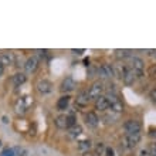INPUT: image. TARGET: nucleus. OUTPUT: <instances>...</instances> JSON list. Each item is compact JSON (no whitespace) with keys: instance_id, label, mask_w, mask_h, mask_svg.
Wrapping results in <instances>:
<instances>
[{"instance_id":"15","label":"nucleus","mask_w":156,"mask_h":156,"mask_svg":"<svg viewBox=\"0 0 156 156\" xmlns=\"http://www.w3.org/2000/svg\"><path fill=\"white\" fill-rule=\"evenodd\" d=\"M14 58H16L14 57V54L10 53V51H9V53H2L0 54V62H2L4 67L14 64Z\"/></svg>"},{"instance_id":"25","label":"nucleus","mask_w":156,"mask_h":156,"mask_svg":"<svg viewBox=\"0 0 156 156\" xmlns=\"http://www.w3.org/2000/svg\"><path fill=\"white\" fill-rule=\"evenodd\" d=\"M148 151H149L151 153H152L153 156H156V142H151V144H149Z\"/></svg>"},{"instance_id":"30","label":"nucleus","mask_w":156,"mask_h":156,"mask_svg":"<svg viewBox=\"0 0 156 156\" xmlns=\"http://www.w3.org/2000/svg\"><path fill=\"white\" fill-rule=\"evenodd\" d=\"M4 68H6V67H4L3 64H2V62H0V77H2V75H3V73H4Z\"/></svg>"},{"instance_id":"10","label":"nucleus","mask_w":156,"mask_h":156,"mask_svg":"<svg viewBox=\"0 0 156 156\" xmlns=\"http://www.w3.org/2000/svg\"><path fill=\"white\" fill-rule=\"evenodd\" d=\"M84 121H85V125L88 128H97L98 126V123H99L98 115H97L95 112H92V111L87 112L85 116H84Z\"/></svg>"},{"instance_id":"4","label":"nucleus","mask_w":156,"mask_h":156,"mask_svg":"<svg viewBox=\"0 0 156 156\" xmlns=\"http://www.w3.org/2000/svg\"><path fill=\"white\" fill-rule=\"evenodd\" d=\"M123 131H125V135L142 132V123L138 119H128L126 122L123 123Z\"/></svg>"},{"instance_id":"28","label":"nucleus","mask_w":156,"mask_h":156,"mask_svg":"<svg viewBox=\"0 0 156 156\" xmlns=\"http://www.w3.org/2000/svg\"><path fill=\"white\" fill-rule=\"evenodd\" d=\"M105 156H115L114 149H112V148H107V149H105Z\"/></svg>"},{"instance_id":"14","label":"nucleus","mask_w":156,"mask_h":156,"mask_svg":"<svg viewBox=\"0 0 156 156\" xmlns=\"http://www.w3.org/2000/svg\"><path fill=\"white\" fill-rule=\"evenodd\" d=\"M54 123H55V126L58 129H68V115H66V114L58 115L54 119Z\"/></svg>"},{"instance_id":"34","label":"nucleus","mask_w":156,"mask_h":156,"mask_svg":"<svg viewBox=\"0 0 156 156\" xmlns=\"http://www.w3.org/2000/svg\"><path fill=\"white\" fill-rule=\"evenodd\" d=\"M151 53H152L153 55H155V57H156V50H153V51H151Z\"/></svg>"},{"instance_id":"1","label":"nucleus","mask_w":156,"mask_h":156,"mask_svg":"<svg viewBox=\"0 0 156 156\" xmlns=\"http://www.w3.org/2000/svg\"><path fill=\"white\" fill-rule=\"evenodd\" d=\"M33 102H34V99L31 95H23L14 104V112H16L17 115H24L26 112L30 109V107L33 105Z\"/></svg>"},{"instance_id":"16","label":"nucleus","mask_w":156,"mask_h":156,"mask_svg":"<svg viewBox=\"0 0 156 156\" xmlns=\"http://www.w3.org/2000/svg\"><path fill=\"white\" fill-rule=\"evenodd\" d=\"M70 101H71L70 95H62V97H60L58 101H57V109L58 111H64V109H67L68 105H70Z\"/></svg>"},{"instance_id":"19","label":"nucleus","mask_w":156,"mask_h":156,"mask_svg":"<svg viewBox=\"0 0 156 156\" xmlns=\"http://www.w3.org/2000/svg\"><path fill=\"white\" fill-rule=\"evenodd\" d=\"M123 73H125V64H115L114 66V75L122 80Z\"/></svg>"},{"instance_id":"20","label":"nucleus","mask_w":156,"mask_h":156,"mask_svg":"<svg viewBox=\"0 0 156 156\" xmlns=\"http://www.w3.org/2000/svg\"><path fill=\"white\" fill-rule=\"evenodd\" d=\"M91 148V140L90 139H82L78 142V149L82 152H88Z\"/></svg>"},{"instance_id":"3","label":"nucleus","mask_w":156,"mask_h":156,"mask_svg":"<svg viewBox=\"0 0 156 156\" xmlns=\"http://www.w3.org/2000/svg\"><path fill=\"white\" fill-rule=\"evenodd\" d=\"M140 138H142V133L138 132V133H128V135L123 136L122 144L126 149H133L135 146H138V144L140 142Z\"/></svg>"},{"instance_id":"12","label":"nucleus","mask_w":156,"mask_h":156,"mask_svg":"<svg viewBox=\"0 0 156 156\" xmlns=\"http://www.w3.org/2000/svg\"><path fill=\"white\" fill-rule=\"evenodd\" d=\"M109 108H111V104H109V101H108V98L105 95L99 97V98L95 101V109H98V111L105 112V111H108Z\"/></svg>"},{"instance_id":"8","label":"nucleus","mask_w":156,"mask_h":156,"mask_svg":"<svg viewBox=\"0 0 156 156\" xmlns=\"http://www.w3.org/2000/svg\"><path fill=\"white\" fill-rule=\"evenodd\" d=\"M129 66H131V68L136 73L138 78L144 75V61H142V58L133 57V58L131 60V62H129Z\"/></svg>"},{"instance_id":"22","label":"nucleus","mask_w":156,"mask_h":156,"mask_svg":"<svg viewBox=\"0 0 156 156\" xmlns=\"http://www.w3.org/2000/svg\"><path fill=\"white\" fill-rule=\"evenodd\" d=\"M105 145L102 144V142H98L97 144V146H95V155L97 156H101V155H104V152H105Z\"/></svg>"},{"instance_id":"24","label":"nucleus","mask_w":156,"mask_h":156,"mask_svg":"<svg viewBox=\"0 0 156 156\" xmlns=\"http://www.w3.org/2000/svg\"><path fill=\"white\" fill-rule=\"evenodd\" d=\"M75 125H77V118H75L74 114H70V115H68V129L75 126Z\"/></svg>"},{"instance_id":"11","label":"nucleus","mask_w":156,"mask_h":156,"mask_svg":"<svg viewBox=\"0 0 156 156\" xmlns=\"http://www.w3.org/2000/svg\"><path fill=\"white\" fill-rule=\"evenodd\" d=\"M90 102V97H88V91H81L75 98V107L78 108H85Z\"/></svg>"},{"instance_id":"5","label":"nucleus","mask_w":156,"mask_h":156,"mask_svg":"<svg viewBox=\"0 0 156 156\" xmlns=\"http://www.w3.org/2000/svg\"><path fill=\"white\" fill-rule=\"evenodd\" d=\"M138 80V75H136V73L131 68V66L129 64H126L125 66V73H123V77H122V81L125 85H133L135 84V81Z\"/></svg>"},{"instance_id":"21","label":"nucleus","mask_w":156,"mask_h":156,"mask_svg":"<svg viewBox=\"0 0 156 156\" xmlns=\"http://www.w3.org/2000/svg\"><path fill=\"white\" fill-rule=\"evenodd\" d=\"M115 55L116 58H126L131 55V50H115Z\"/></svg>"},{"instance_id":"31","label":"nucleus","mask_w":156,"mask_h":156,"mask_svg":"<svg viewBox=\"0 0 156 156\" xmlns=\"http://www.w3.org/2000/svg\"><path fill=\"white\" fill-rule=\"evenodd\" d=\"M149 136H151V138H156V131L151 129V132H149Z\"/></svg>"},{"instance_id":"18","label":"nucleus","mask_w":156,"mask_h":156,"mask_svg":"<svg viewBox=\"0 0 156 156\" xmlns=\"http://www.w3.org/2000/svg\"><path fill=\"white\" fill-rule=\"evenodd\" d=\"M81 133H82V126L81 125H78V123L75 125V126H73V128L68 129V138H70V139H77Z\"/></svg>"},{"instance_id":"6","label":"nucleus","mask_w":156,"mask_h":156,"mask_svg":"<svg viewBox=\"0 0 156 156\" xmlns=\"http://www.w3.org/2000/svg\"><path fill=\"white\" fill-rule=\"evenodd\" d=\"M38 64H40V60L37 58V55H31L24 62V70L26 73H29V74H33L36 73V70L38 68Z\"/></svg>"},{"instance_id":"23","label":"nucleus","mask_w":156,"mask_h":156,"mask_svg":"<svg viewBox=\"0 0 156 156\" xmlns=\"http://www.w3.org/2000/svg\"><path fill=\"white\" fill-rule=\"evenodd\" d=\"M148 75H149V78H152V80H156V64H152V66H149V68H148Z\"/></svg>"},{"instance_id":"9","label":"nucleus","mask_w":156,"mask_h":156,"mask_svg":"<svg viewBox=\"0 0 156 156\" xmlns=\"http://www.w3.org/2000/svg\"><path fill=\"white\" fill-rule=\"evenodd\" d=\"M75 87H77V82L74 81V78L66 77L62 80L61 85H60V91H61V92H71V91L75 90Z\"/></svg>"},{"instance_id":"26","label":"nucleus","mask_w":156,"mask_h":156,"mask_svg":"<svg viewBox=\"0 0 156 156\" xmlns=\"http://www.w3.org/2000/svg\"><path fill=\"white\" fill-rule=\"evenodd\" d=\"M149 95H151V98H152L153 102H156V87H153L152 90H151V92H149Z\"/></svg>"},{"instance_id":"32","label":"nucleus","mask_w":156,"mask_h":156,"mask_svg":"<svg viewBox=\"0 0 156 156\" xmlns=\"http://www.w3.org/2000/svg\"><path fill=\"white\" fill-rule=\"evenodd\" d=\"M71 51H73L74 54H82L84 51H85V50H71Z\"/></svg>"},{"instance_id":"33","label":"nucleus","mask_w":156,"mask_h":156,"mask_svg":"<svg viewBox=\"0 0 156 156\" xmlns=\"http://www.w3.org/2000/svg\"><path fill=\"white\" fill-rule=\"evenodd\" d=\"M94 155H95V153H92V152H90V151H88V152H84L81 156H94Z\"/></svg>"},{"instance_id":"27","label":"nucleus","mask_w":156,"mask_h":156,"mask_svg":"<svg viewBox=\"0 0 156 156\" xmlns=\"http://www.w3.org/2000/svg\"><path fill=\"white\" fill-rule=\"evenodd\" d=\"M139 156H153V155L149 152L148 149H142V151L139 152Z\"/></svg>"},{"instance_id":"2","label":"nucleus","mask_w":156,"mask_h":156,"mask_svg":"<svg viewBox=\"0 0 156 156\" xmlns=\"http://www.w3.org/2000/svg\"><path fill=\"white\" fill-rule=\"evenodd\" d=\"M104 91H105V87H104V82L102 81H95L92 85L90 87V90H88V97H90V101L91 99H97L99 98V97H102Z\"/></svg>"},{"instance_id":"17","label":"nucleus","mask_w":156,"mask_h":156,"mask_svg":"<svg viewBox=\"0 0 156 156\" xmlns=\"http://www.w3.org/2000/svg\"><path fill=\"white\" fill-rule=\"evenodd\" d=\"M26 81H27V75L24 73H16L12 78V82L14 87H21Z\"/></svg>"},{"instance_id":"7","label":"nucleus","mask_w":156,"mask_h":156,"mask_svg":"<svg viewBox=\"0 0 156 156\" xmlns=\"http://www.w3.org/2000/svg\"><path fill=\"white\" fill-rule=\"evenodd\" d=\"M36 88H37V91L41 95H47L53 91V82L48 81V80H40V81L37 82Z\"/></svg>"},{"instance_id":"29","label":"nucleus","mask_w":156,"mask_h":156,"mask_svg":"<svg viewBox=\"0 0 156 156\" xmlns=\"http://www.w3.org/2000/svg\"><path fill=\"white\" fill-rule=\"evenodd\" d=\"M2 156H13V151L12 149H6V151L2 153Z\"/></svg>"},{"instance_id":"13","label":"nucleus","mask_w":156,"mask_h":156,"mask_svg":"<svg viewBox=\"0 0 156 156\" xmlns=\"http://www.w3.org/2000/svg\"><path fill=\"white\" fill-rule=\"evenodd\" d=\"M98 75L101 78H112L114 77V67L111 64H102L98 68Z\"/></svg>"}]
</instances>
